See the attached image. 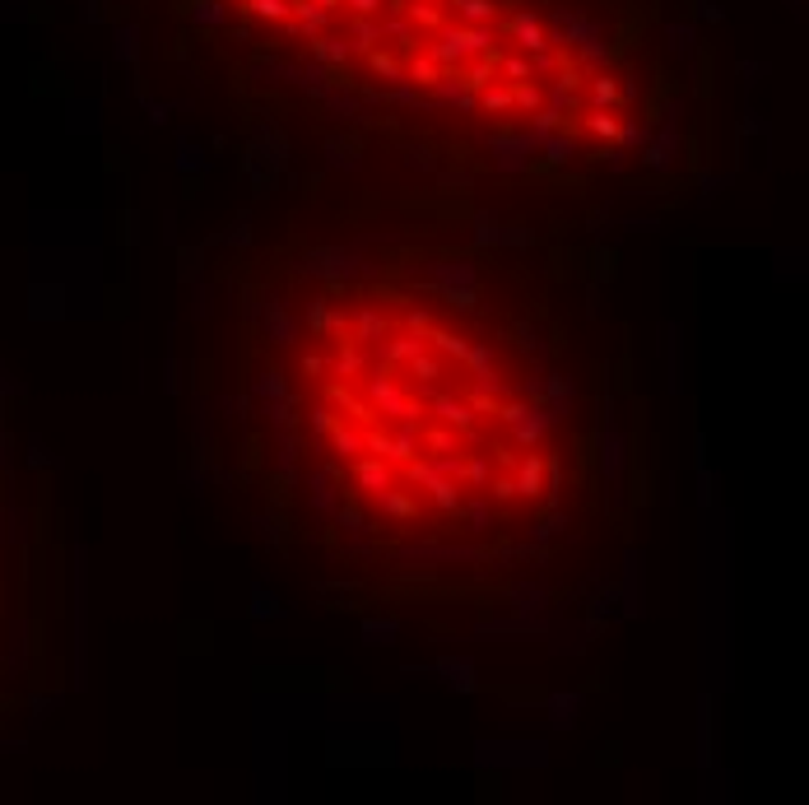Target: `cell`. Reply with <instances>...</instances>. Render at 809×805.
Returning <instances> with one entry per match:
<instances>
[{
    "mask_svg": "<svg viewBox=\"0 0 809 805\" xmlns=\"http://www.w3.org/2000/svg\"><path fill=\"white\" fill-rule=\"evenodd\" d=\"M289 382L331 489L387 531L512 526L554 498V414L530 359L447 298L363 289L317 303Z\"/></svg>",
    "mask_w": 809,
    "mask_h": 805,
    "instance_id": "obj_1",
    "label": "cell"
}]
</instances>
